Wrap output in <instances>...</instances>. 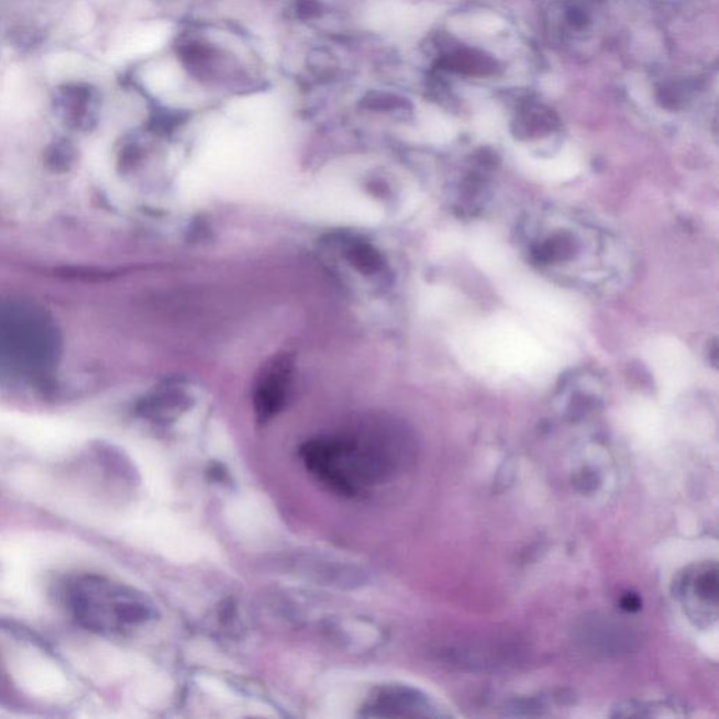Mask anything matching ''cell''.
Segmentation results:
<instances>
[{
  "instance_id": "6da1fadb",
  "label": "cell",
  "mask_w": 719,
  "mask_h": 719,
  "mask_svg": "<svg viewBox=\"0 0 719 719\" xmlns=\"http://www.w3.org/2000/svg\"><path fill=\"white\" fill-rule=\"evenodd\" d=\"M319 484L343 498H358L388 484L413 460L407 434L388 427L310 440L300 452Z\"/></svg>"
},
{
  "instance_id": "30bf717a",
  "label": "cell",
  "mask_w": 719,
  "mask_h": 719,
  "mask_svg": "<svg viewBox=\"0 0 719 719\" xmlns=\"http://www.w3.org/2000/svg\"><path fill=\"white\" fill-rule=\"evenodd\" d=\"M332 641L341 642L343 646L353 650H369L381 641V631L372 622L352 619L331 621L325 628Z\"/></svg>"
},
{
  "instance_id": "ba28073f",
  "label": "cell",
  "mask_w": 719,
  "mask_h": 719,
  "mask_svg": "<svg viewBox=\"0 0 719 719\" xmlns=\"http://www.w3.org/2000/svg\"><path fill=\"white\" fill-rule=\"evenodd\" d=\"M435 68L468 79L493 78L499 74V60L477 45H450L439 55Z\"/></svg>"
},
{
  "instance_id": "9c48e42d",
  "label": "cell",
  "mask_w": 719,
  "mask_h": 719,
  "mask_svg": "<svg viewBox=\"0 0 719 719\" xmlns=\"http://www.w3.org/2000/svg\"><path fill=\"white\" fill-rule=\"evenodd\" d=\"M290 376V364L287 360H278L262 377L255 394L256 417L261 423L275 418L285 407Z\"/></svg>"
},
{
  "instance_id": "277c9868",
  "label": "cell",
  "mask_w": 719,
  "mask_h": 719,
  "mask_svg": "<svg viewBox=\"0 0 719 719\" xmlns=\"http://www.w3.org/2000/svg\"><path fill=\"white\" fill-rule=\"evenodd\" d=\"M550 35L556 43L582 48L595 42L600 29L596 0H554L546 10Z\"/></svg>"
},
{
  "instance_id": "7a4b0ae2",
  "label": "cell",
  "mask_w": 719,
  "mask_h": 719,
  "mask_svg": "<svg viewBox=\"0 0 719 719\" xmlns=\"http://www.w3.org/2000/svg\"><path fill=\"white\" fill-rule=\"evenodd\" d=\"M64 596L78 624L100 635H123L156 617L148 596L106 576H76L65 586Z\"/></svg>"
},
{
  "instance_id": "8fae6325",
  "label": "cell",
  "mask_w": 719,
  "mask_h": 719,
  "mask_svg": "<svg viewBox=\"0 0 719 719\" xmlns=\"http://www.w3.org/2000/svg\"><path fill=\"white\" fill-rule=\"evenodd\" d=\"M555 125V114L546 106L537 103V101H528L521 106L518 118H516V126L526 135L534 134L537 131L543 133V131L554 129Z\"/></svg>"
},
{
  "instance_id": "3957f363",
  "label": "cell",
  "mask_w": 719,
  "mask_h": 719,
  "mask_svg": "<svg viewBox=\"0 0 719 719\" xmlns=\"http://www.w3.org/2000/svg\"><path fill=\"white\" fill-rule=\"evenodd\" d=\"M363 718H450L453 717L444 704L429 693L403 683H385L374 688L363 704Z\"/></svg>"
},
{
  "instance_id": "7c38bea8",
  "label": "cell",
  "mask_w": 719,
  "mask_h": 719,
  "mask_svg": "<svg viewBox=\"0 0 719 719\" xmlns=\"http://www.w3.org/2000/svg\"><path fill=\"white\" fill-rule=\"evenodd\" d=\"M353 263L357 267H362L363 272H372L376 268L377 257L374 252L367 246H357L352 251Z\"/></svg>"
},
{
  "instance_id": "5b68a950",
  "label": "cell",
  "mask_w": 719,
  "mask_h": 719,
  "mask_svg": "<svg viewBox=\"0 0 719 719\" xmlns=\"http://www.w3.org/2000/svg\"><path fill=\"white\" fill-rule=\"evenodd\" d=\"M688 620L697 627L708 628L718 619V568L716 562H701L687 568L675 585Z\"/></svg>"
},
{
  "instance_id": "8992f818",
  "label": "cell",
  "mask_w": 719,
  "mask_h": 719,
  "mask_svg": "<svg viewBox=\"0 0 719 719\" xmlns=\"http://www.w3.org/2000/svg\"><path fill=\"white\" fill-rule=\"evenodd\" d=\"M477 346L490 364L508 369L537 366L541 357V349L533 339L516 328H490L479 336Z\"/></svg>"
},
{
  "instance_id": "52a82bcc",
  "label": "cell",
  "mask_w": 719,
  "mask_h": 719,
  "mask_svg": "<svg viewBox=\"0 0 719 719\" xmlns=\"http://www.w3.org/2000/svg\"><path fill=\"white\" fill-rule=\"evenodd\" d=\"M574 640L582 651L597 656H619L634 650L638 637L630 626L610 616L591 615L574 628Z\"/></svg>"
},
{
  "instance_id": "4fadbf2b",
  "label": "cell",
  "mask_w": 719,
  "mask_h": 719,
  "mask_svg": "<svg viewBox=\"0 0 719 719\" xmlns=\"http://www.w3.org/2000/svg\"><path fill=\"white\" fill-rule=\"evenodd\" d=\"M622 609L627 611H638L641 609V601L637 596L628 595L621 601Z\"/></svg>"
}]
</instances>
